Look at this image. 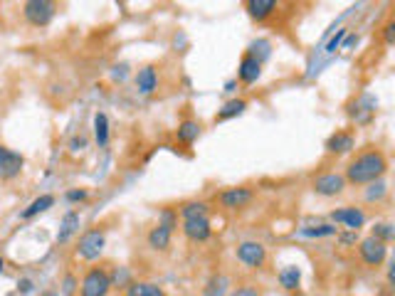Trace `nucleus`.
Listing matches in <instances>:
<instances>
[{
    "instance_id": "34",
    "label": "nucleus",
    "mask_w": 395,
    "mask_h": 296,
    "mask_svg": "<svg viewBox=\"0 0 395 296\" xmlns=\"http://www.w3.org/2000/svg\"><path fill=\"white\" fill-rule=\"evenodd\" d=\"M383 30H386V42L391 45V42H393V23H388Z\"/></svg>"
},
{
    "instance_id": "5",
    "label": "nucleus",
    "mask_w": 395,
    "mask_h": 296,
    "mask_svg": "<svg viewBox=\"0 0 395 296\" xmlns=\"http://www.w3.org/2000/svg\"><path fill=\"white\" fill-rule=\"evenodd\" d=\"M54 13H57V5L49 3V0H28L23 5V18L33 28H47L52 23Z\"/></svg>"
},
{
    "instance_id": "6",
    "label": "nucleus",
    "mask_w": 395,
    "mask_h": 296,
    "mask_svg": "<svg viewBox=\"0 0 395 296\" xmlns=\"http://www.w3.org/2000/svg\"><path fill=\"white\" fill-rule=\"evenodd\" d=\"M235 257H237V262H242L244 267L262 269L264 264H267V247H264L262 242H257V239H244V242H240L237 249H235Z\"/></svg>"
},
{
    "instance_id": "31",
    "label": "nucleus",
    "mask_w": 395,
    "mask_h": 296,
    "mask_svg": "<svg viewBox=\"0 0 395 296\" xmlns=\"http://www.w3.org/2000/svg\"><path fill=\"white\" fill-rule=\"evenodd\" d=\"M67 200H69V203H82V200H87V190H84V188L69 190V193H67Z\"/></svg>"
},
{
    "instance_id": "28",
    "label": "nucleus",
    "mask_w": 395,
    "mask_h": 296,
    "mask_svg": "<svg viewBox=\"0 0 395 296\" xmlns=\"http://www.w3.org/2000/svg\"><path fill=\"white\" fill-rule=\"evenodd\" d=\"M386 193H388L386 183H383V180H376V183H371V185H368V193H366V198L373 203V200H381Z\"/></svg>"
},
{
    "instance_id": "19",
    "label": "nucleus",
    "mask_w": 395,
    "mask_h": 296,
    "mask_svg": "<svg viewBox=\"0 0 395 296\" xmlns=\"http://www.w3.org/2000/svg\"><path fill=\"white\" fill-rule=\"evenodd\" d=\"M244 109H247V102H244V99H230V102H225L223 109L215 114L213 122L215 124L230 122V119H235V117H240V114H244Z\"/></svg>"
},
{
    "instance_id": "1",
    "label": "nucleus",
    "mask_w": 395,
    "mask_h": 296,
    "mask_svg": "<svg viewBox=\"0 0 395 296\" xmlns=\"http://www.w3.org/2000/svg\"><path fill=\"white\" fill-rule=\"evenodd\" d=\"M386 173H388L386 150L378 146H366L351 155L343 178H346L348 185H358V188H361V185H371V183H376V180H383Z\"/></svg>"
},
{
    "instance_id": "37",
    "label": "nucleus",
    "mask_w": 395,
    "mask_h": 296,
    "mask_svg": "<svg viewBox=\"0 0 395 296\" xmlns=\"http://www.w3.org/2000/svg\"><path fill=\"white\" fill-rule=\"evenodd\" d=\"M235 84H237V82H228V84H225V92H235Z\"/></svg>"
},
{
    "instance_id": "35",
    "label": "nucleus",
    "mask_w": 395,
    "mask_h": 296,
    "mask_svg": "<svg viewBox=\"0 0 395 296\" xmlns=\"http://www.w3.org/2000/svg\"><path fill=\"white\" fill-rule=\"evenodd\" d=\"M343 242H356V232H348V235H341Z\"/></svg>"
},
{
    "instance_id": "26",
    "label": "nucleus",
    "mask_w": 395,
    "mask_h": 296,
    "mask_svg": "<svg viewBox=\"0 0 395 296\" xmlns=\"http://www.w3.org/2000/svg\"><path fill=\"white\" fill-rule=\"evenodd\" d=\"M393 225L391 223H378L376 227H373V232H371V237H376V239H381V242H391L393 239Z\"/></svg>"
},
{
    "instance_id": "20",
    "label": "nucleus",
    "mask_w": 395,
    "mask_h": 296,
    "mask_svg": "<svg viewBox=\"0 0 395 296\" xmlns=\"http://www.w3.org/2000/svg\"><path fill=\"white\" fill-rule=\"evenodd\" d=\"M181 218L183 220L210 218V205L205 200H188V203L181 205Z\"/></svg>"
},
{
    "instance_id": "8",
    "label": "nucleus",
    "mask_w": 395,
    "mask_h": 296,
    "mask_svg": "<svg viewBox=\"0 0 395 296\" xmlns=\"http://www.w3.org/2000/svg\"><path fill=\"white\" fill-rule=\"evenodd\" d=\"M358 257H361V262L366 264V267L378 269L388 257V244L376 237H366L358 242Z\"/></svg>"
},
{
    "instance_id": "15",
    "label": "nucleus",
    "mask_w": 395,
    "mask_h": 296,
    "mask_svg": "<svg viewBox=\"0 0 395 296\" xmlns=\"http://www.w3.org/2000/svg\"><path fill=\"white\" fill-rule=\"evenodd\" d=\"M244 10H247V15L252 20L264 23V20H269L274 13H277L279 3L277 0H247V3H244Z\"/></svg>"
},
{
    "instance_id": "3",
    "label": "nucleus",
    "mask_w": 395,
    "mask_h": 296,
    "mask_svg": "<svg viewBox=\"0 0 395 296\" xmlns=\"http://www.w3.org/2000/svg\"><path fill=\"white\" fill-rule=\"evenodd\" d=\"M112 289L114 282L107 267H89L79 282V296H109Z\"/></svg>"
},
{
    "instance_id": "33",
    "label": "nucleus",
    "mask_w": 395,
    "mask_h": 296,
    "mask_svg": "<svg viewBox=\"0 0 395 296\" xmlns=\"http://www.w3.org/2000/svg\"><path fill=\"white\" fill-rule=\"evenodd\" d=\"M18 292L20 294H30V292H33V282H30V279H20V282H18Z\"/></svg>"
},
{
    "instance_id": "12",
    "label": "nucleus",
    "mask_w": 395,
    "mask_h": 296,
    "mask_svg": "<svg viewBox=\"0 0 395 296\" xmlns=\"http://www.w3.org/2000/svg\"><path fill=\"white\" fill-rule=\"evenodd\" d=\"M331 220L334 223H341L346 225L351 232H358V230L366 225V213H363L361 208H353V205H346V208H338L331 213Z\"/></svg>"
},
{
    "instance_id": "14",
    "label": "nucleus",
    "mask_w": 395,
    "mask_h": 296,
    "mask_svg": "<svg viewBox=\"0 0 395 296\" xmlns=\"http://www.w3.org/2000/svg\"><path fill=\"white\" fill-rule=\"evenodd\" d=\"M259 74H262V62H259L257 57H252L249 52H244L242 59H240V67H237V79L244 84V87H252V84L259 79Z\"/></svg>"
},
{
    "instance_id": "29",
    "label": "nucleus",
    "mask_w": 395,
    "mask_h": 296,
    "mask_svg": "<svg viewBox=\"0 0 395 296\" xmlns=\"http://www.w3.org/2000/svg\"><path fill=\"white\" fill-rule=\"evenodd\" d=\"M77 287H79V282H77L74 274H67V277L62 279V294L64 296H74V289Z\"/></svg>"
},
{
    "instance_id": "21",
    "label": "nucleus",
    "mask_w": 395,
    "mask_h": 296,
    "mask_svg": "<svg viewBox=\"0 0 395 296\" xmlns=\"http://www.w3.org/2000/svg\"><path fill=\"white\" fill-rule=\"evenodd\" d=\"M126 296H168L153 282H131L126 287Z\"/></svg>"
},
{
    "instance_id": "30",
    "label": "nucleus",
    "mask_w": 395,
    "mask_h": 296,
    "mask_svg": "<svg viewBox=\"0 0 395 296\" xmlns=\"http://www.w3.org/2000/svg\"><path fill=\"white\" fill-rule=\"evenodd\" d=\"M346 35H348V30H338V32L336 35H334V37L331 40H329V45H326V52H334V49H336L338 47V45H341V40L343 37H346Z\"/></svg>"
},
{
    "instance_id": "18",
    "label": "nucleus",
    "mask_w": 395,
    "mask_h": 296,
    "mask_svg": "<svg viewBox=\"0 0 395 296\" xmlns=\"http://www.w3.org/2000/svg\"><path fill=\"white\" fill-rule=\"evenodd\" d=\"M79 223H82V218H79L77 210H69L62 218V227H59V232H57V242L59 244L69 242V237H72L74 232H79Z\"/></svg>"
},
{
    "instance_id": "24",
    "label": "nucleus",
    "mask_w": 395,
    "mask_h": 296,
    "mask_svg": "<svg viewBox=\"0 0 395 296\" xmlns=\"http://www.w3.org/2000/svg\"><path fill=\"white\" fill-rule=\"evenodd\" d=\"M299 282H302V272H299L297 267H287L279 272V284H282L287 292H294V289L299 287Z\"/></svg>"
},
{
    "instance_id": "10",
    "label": "nucleus",
    "mask_w": 395,
    "mask_h": 296,
    "mask_svg": "<svg viewBox=\"0 0 395 296\" xmlns=\"http://www.w3.org/2000/svg\"><path fill=\"white\" fill-rule=\"evenodd\" d=\"M25 168V158L18 150L0 146V180H15Z\"/></svg>"
},
{
    "instance_id": "36",
    "label": "nucleus",
    "mask_w": 395,
    "mask_h": 296,
    "mask_svg": "<svg viewBox=\"0 0 395 296\" xmlns=\"http://www.w3.org/2000/svg\"><path fill=\"white\" fill-rule=\"evenodd\" d=\"M353 42H358V37H356V35H351V37L346 40V45H343V49H348V47H351V45H353Z\"/></svg>"
},
{
    "instance_id": "32",
    "label": "nucleus",
    "mask_w": 395,
    "mask_h": 296,
    "mask_svg": "<svg viewBox=\"0 0 395 296\" xmlns=\"http://www.w3.org/2000/svg\"><path fill=\"white\" fill-rule=\"evenodd\" d=\"M230 296H259V292L254 287H249V284H244V287H237Z\"/></svg>"
},
{
    "instance_id": "25",
    "label": "nucleus",
    "mask_w": 395,
    "mask_h": 296,
    "mask_svg": "<svg viewBox=\"0 0 395 296\" xmlns=\"http://www.w3.org/2000/svg\"><path fill=\"white\" fill-rule=\"evenodd\" d=\"M225 292H228V279L213 277L208 282V287L203 289V296H225Z\"/></svg>"
},
{
    "instance_id": "13",
    "label": "nucleus",
    "mask_w": 395,
    "mask_h": 296,
    "mask_svg": "<svg viewBox=\"0 0 395 296\" xmlns=\"http://www.w3.org/2000/svg\"><path fill=\"white\" fill-rule=\"evenodd\" d=\"M183 235L191 242H208L210 235H213V227H210V218H196V220H183L181 225Z\"/></svg>"
},
{
    "instance_id": "38",
    "label": "nucleus",
    "mask_w": 395,
    "mask_h": 296,
    "mask_svg": "<svg viewBox=\"0 0 395 296\" xmlns=\"http://www.w3.org/2000/svg\"><path fill=\"white\" fill-rule=\"evenodd\" d=\"M3 269H5V259L0 257V272H3Z\"/></svg>"
},
{
    "instance_id": "17",
    "label": "nucleus",
    "mask_w": 395,
    "mask_h": 296,
    "mask_svg": "<svg viewBox=\"0 0 395 296\" xmlns=\"http://www.w3.org/2000/svg\"><path fill=\"white\" fill-rule=\"evenodd\" d=\"M200 131H203V126H200V122H196V119H183V122L178 124L176 138L183 143V146H193V143L198 141Z\"/></svg>"
},
{
    "instance_id": "11",
    "label": "nucleus",
    "mask_w": 395,
    "mask_h": 296,
    "mask_svg": "<svg viewBox=\"0 0 395 296\" xmlns=\"http://www.w3.org/2000/svg\"><path fill=\"white\" fill-rule=\"evenodd\" d=\"M356 148V134L351 129H341V131L331 134L326 138V153L329 155H346Z\"/></svg>"
},
{
    "instance_id": "7",
    "label": "nucleus",
    "mask_w": 395,
    "mask_h": 296,
    "mask_svg": "<svg viewBox=\"0 0 395 296\" xmlns=\"http://www.w3.org/2000/svg\"><path fill=\"white\" fill-rule=\"evenodd\" d=\"M346 178L336 170H326V173H319L317 178L312 180V190L322 198H336L346 190Z\"/></svg>"
},
{
    "instance_id": "23",
    "label": "nucleus",
    "mask_w": 395,
    "mask_h": 296,
    "mask_svg": "<svg viewBox=\"0 0 395 296\" xmlns=\"http://www.w3.org/2000/svg\"><path fill=\"white\" fill-rule=\"evenodd\" d=\"M94 141H97V146H102V148L109 143V119L104 112L94 114Z\"/></svg>"
},
{
    "instance_id": "22",
    "label": "nucleus",
    "mask_w": 395,
    "mask_h": 296,
    "mask_svg": "<svg viewBox=\"0 0 395 296\" xmlns=\"http://www.w3.org/2000/svg\"><path fill=\"white\" fill-rule=\"evenodd\" d=\"M52 205H54V195H40V198H35L33 203H30L28 208L23 210V220H30V218H35V215H40V213H47Z\"/></svg>"
},
{
    "instance_id": "2",
    "label": "nucleus",
    "mask_w": 395,
    "mask_h": 296,
    "mask_svg": "<svg viewBox=\"0 0 395 296\" xmlns=\"http://www.w3.org/2000/svg\"><path fill=\"white\" fill-rule=\"evenodd\" d=\"M178 227V213L171 208L161 210V218H158V225L148 232L146 242L153 252H166L171 247V239H173V230Z\"/></svg>"
},
{
    "instance_id": "27",
    "label": "nucleus",
    "mask_w": 395,
    "mask_h": 296,
    "mask_svg": "<svg viewBox=\"0 0 395 296\" xmlns=\"http://www.w3.org/2000/svg\"><path fill=\"white\" fill-rule=\"evenodd\" d=\"M338 230L334 225H319V227H307L302 230L304 237H329V235H336Z\"/></svg>"
},
{
    "instance_id": "4",
    "label": "nucleus",
    "mask_w": 395,
    "mask_h": 296,
    "mask_svg": "<svg viewBox=\"0 0 395 296\" xmlns=\"http://www.w3.org/2000/svg\"><path fill=\"white\" fill-rule=\"evenodd\" d=\"M104 247H107V232L102 227H92L87 232H82L77 247H74V254L79 259H87V262H94V259L102 257Z\"/></svg>"
},
{
    "instance_id": "16",
    "label": "nucleus",
    "mask_w": 395,
    "mask_h": 296,
    "mask_svg": "<svg viewBox=\"0 0 395 296\" xmlns=\"http://www.w3.org/2000/svg\"><path fill=\"white\" fill-rule=\"evenodd\" d=\"M136 89L141 94H153L158 89V72L153 64H146L136 72Z\"/></svg>"
},
{
    "instance_id": "9",
    "label": "nucleus",
    "mask_w": 395,
    "mask_h": 296,
    "mask_svg": "<svg viewBox=\"0 0 395 296\" xmlns=\"http://www.w3.org/2000/svg\"><path fill=\"white\" fill-rule=\"evenodd\" d=\"M215 200H218V205L223 210H242V208H247V205L254 200V190L247 188V185H237V188H225Z\"/></svg>"
}]
</instances>
